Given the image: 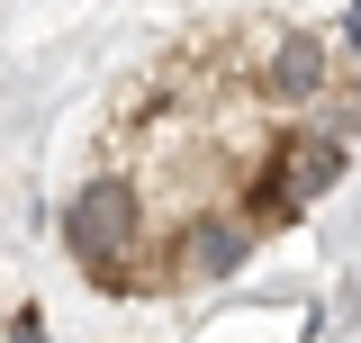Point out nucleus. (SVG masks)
I'll list each match as a JSON object with an SVG mask.
<instances>
[{
  "instance_id": "obj_2",
  "label": "nucleus",
  "mask_w": 361,
  "mask_h": 343,
  "mask_svg": "<svg viewBox=\"0 0 361 343\" xmlns=\"http://www.w3.org/2000/svg\"><path fill=\"white\" fill-rule=\"evenodd\" d=\"M343 45L325 54V37H307V28H262L253 37V100H271V109H325V90H343Z\"/></svg>"
},
{
  "instance_id": "obj_3",
  "label": "nucleus",
  "mask_w": 361,
  "mask_h": 343,
  "mask_svg": "<svg viewBox=\"0 0 361 343\" xmlns=\"http://www.w3.org/2000/svg\"><path fill=\"white\" fill-rule=\"evenodd\" d=\"M9 335H18V343H45V316H37V307H27V316H9Z\"/></svg>"
},
{
  "instance_id": "obj_1",
  "label": "nucleus",
  "mask_w": 361,
  "mask_h": 343,
  "mask_svg": "<svg viewBox=\"0 0 361 343\" xmlns=\"http://www.w3.org/2000/svg\"><path fill=\"white\" fill-rule=\"evenodd\" d=\"M145 235H154V208H145V190L127 172H90L73 190V208H63V253L109 299H163L154 271H145Z\"/></svg>"
}]
</instances>
